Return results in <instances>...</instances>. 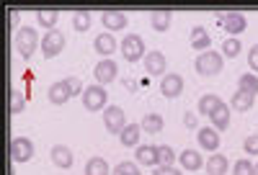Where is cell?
<instances>
[{
  "label": "cell",
  "instance_id": "cell-1",
  "mask_svg": "<svg viewBox=\"0 0 258 175\" xmlns=\"http://www.w3.org/2000/svg\"><path fill=\"white\" fill-rule=\"evenodd\" d=\"M119 52H121V57L126 59V62H140V59H145V41H142V36L140 34H126L124 39H121V44H119Z\"/></svg>",
  "mask_w": 258,
  "mask_h": 175
},
{
  "label": "cell",
  "instance_id": "cell-2",
  "mask_svg": "<svg viewBox=\"0 0 258 175\" xmlns=\"http://www.w3.org/2000/svg\"><path fill=\"white\" fill-rule=\"evenodd\" d=\"M194 70H197L202 77H212V75H217L222 72V54L220 52H204L197 57V62H194Z\"/></svg>",
  "mask_w": 258,
  "mask_h": 175
},
{
  "label": "cell",
  "instance_id": "cell-3",
  "mask_svg": "<svg viewBox=\"0 0 258 175\" xmlns=\"http://www.w3.org/2000/svg\"><path fill=\"white\" fill-rule=\"evenodd\" d=\"M36 44L41 47V41L36 39V29L24 26V29H18V31H16V52L24 57V59H29V57L36 52Z\"/></svg>",
  "mask_w": 258,
  "mask_h": 175
},
{
  "label": "cell",
  "instance_id": "cell-4",
  "mask_svg": "<svg viewBox=\"0 0 258 175\" xmlns=\"http://www.w3.org/2000/svg\"><path fill=\"white\" fill-rule=\"evenodd\" d=\"M83 106L88 108V111H103L106 103H109V93L103 91V85H91V88H85L83 91Z\"/></svg>",
  "mask_w": 258,
  "mask_h": 175
},
{
  "label": "cell",
  "instance_id": "cell-5",
  "mask_svg": "<svg viewBox=\"0 0 258 175\" xmlns=\"http://www.w3.org/2000/svg\"><path fill=\"white\" fill-rule=\"evenodd\" d=\"M103 126L109 129V134H121L126 129V114L121 111L119 106H106L103 108Z\"/></svg>",
  "mask_w": 258,
  "mask_h": 175
},
{
  "label": "cell",
  "instance_id": "cell-6",
  "mask_svg": "<svg viewBox=\"0 0 258 175\" xmlns=\"http://www.w3.org/2000/svg\"><path fill=\"white\" fill-rule=\"evenodd\" d=\"M62 49H64V34L57 29L47 31L44 39H41V54H44V59H54Z\"/></svg>",
  "mask_w": 258,
  "mask_h": 175
},
{
  "label": "cell",
  "instance_id": "cell-7",
  "mask_svg": "<svg viewBox=\"0 0 258 175\" xmlns=\"http://www.w3.org/2000/svg\"><path fill=\"white\" fill-rule=\"evenodd\" d=\"M11 157L13 162H29L34 157V142L29 137H16L11 142Z\"/></svg>",
  "mask_w": 258,
  "mask_h": 175
},
{
  "label": "cell",
  "instance_id": "cell-8",
  "mask_svg": "<svg viewBox=\"0 0 258 175\" xmlns=\"http://www.w3.org/2000/svg\"><path fill=\"white\" fill-rule=\"evenodd\" d=\"M116 75H119V67H116V62H114V59H101V62L96 64V70H93V77H96L98 85H109V82H114Z\"/></svg>",
  "mask_w": 258,
  "mask_h": 175
},
{
  "label": "cell",
  "instance_id": "cell-9",
  "mask_svg": "<svg viewBox=\"0 0 258 175\" xmlns=\"http://www.w3.org/2000/svg\"><path fill=\"white\" fill-rule=\"evenodd\" d=\"M197 142H199V147L207 149V152H217V149H220V131L214 129V126H202V129L197 131Z\"/></svg>",
  "mask_w": 258,
  "mask_h": 175
},
{
  "label": "cell",
  "instance_id": "cell-10",
  "mask_svg": "<svg viewBox=\"0 0 258 175\" xmlns=\"http://www.w3.org/2000/svg\"><path fill=\"white\" fill-rule=\"evenodd\" d=\"M220 21H222L225 31H230L232 36H238V34L245 31V26H248V18H245L243 13H238V11H227L225 16H220Z\"/></svg>",
  "mask_w": 258,
  "mask_h": 175
},
{
  "label": "cell",
  "instance_id": "cell-11",
  "mask_svg": "<svg viewBox=\"0 0 258 175\" xmlns=\"http://www.w3.org/2000/svg\"><path fill=\"white\" fill-rule=\"evenodd\" d=\"M181 91H183V77H181V75H176V72L163 75V80H160V93H163L165 98H178Z\"/></svg>",
  "mask_w": 258,
  "mask_h": 175
},
{
  "label": "cell",
  "instance_id": "cell-12",
  "mask_svg": "<svg viewBox=\"0 0 258 175\" xmlns=\"http://www.w3.org/2000/svg\"><path fill=\"white\" fill-rule=\"evenodd\" d=\"M165 67H168V59H165V54L160 49L145 54V70H147V75H163Z\"/></svg>",
  "mask_w": 258,
  "mask_h": 175
},
{
  "label": "cell",
  "instance_id": "cell-13",
  "mask_svg": "<svg viewBox=\"0 0 258 175\" xmlns=\"http://www.w3.org/2000/svg\"><path fill=\"white\" fill-rule=\"evenodd\" d=\"M47 98H49V103H54V106H64V103H68V101L73 98V93H70L68 82L59 80V82H52V85H49Z\"/></svg>",
  "mask_w": 258,
  "mask_h": 175
},
{
  "label": "cell",
  "instance_id": "cell-14",
  "mask_svg": "<svg viewBox=\"0 0 258 175\" xmlns=\"http://www.w3.org/2000/svg\"><path fill=\"white\" fill-rule=\"evenodd\" d=\"M101 24L109 29V34L111 31H121V29H126V13H121V11H103L101 13Z\"/></svg>",
  "mask_w": 258,
  "mask_h": 175
},
{
  "label": "cell",
  "instance_id": "cell-15",
  "mask_svg": "<svg viewBox=\"0 0 258 175\" xmlns=\"http://www.w3.org/2000/svg\"><path fill=\"white\" fill-rule=\"evenodd\" d=\"M49 155H52V162H54L57 167H62V170L73 167V162H75V157H73V149H70V147H64V144H54Z\"/></svg>",
  "mask_w": 258,
  "mask_h": 175
},
{
  "label": "cell",
  "instance_id": "cell-16",
  "mask_svg": "<svg viewBox=\"0 0 258 175\" xmlns=\"http://www.w3.org/2000/svg\"><path fill=\"white\" fill-rule=\"evenodd\" d=\"M93 49L101 54V57H111L114 52H116V39H114V34H98L96 36V41H93Z\"/></svg>",
  "mask_w": 258,
  "mask_h": 175
},
{
  "label": "cell",
  "instance_id": "cell-17",
  "mask_svg": "<svg viewBox=\"0 0 258 175\" xmlns=\"http://www.w3.org/2000/svg\"><path fill=\"white\" fill-rule=\"evenodd\" d=\"M204 167H207V175H227L230 160H227V155H220V152H214V155L204 162Z\"/></svg>",
  "mask_w": 258,
  "mask_h": 175
},
{
  "label": "cell",
  "instance_id": "cell-18",
  "mask_svg": "<svg viewBox=\"0 0 258 175\" xmlns=\"http://www.w3.org/2000/svg\"><path fill=\"white\" fill-rule=\"evenodd\" d=\"M135 157L140 165H150V167H158V147L155 144H140Z\"/></svg>",
  "mask_w": 258,
  "mask_h": 175
},
{
  "label": "cell",
  "instance_id": "cell-19",
  "mask_svg": "<svg viewBox=\"0 0 258 175\" xmlns=\"http://www.w3.org/2000/svg\"><path fill=\"white\" fill-rule=\"evenodd\" d=\"M191 47L197 49L199 54L209 52V47H212V39H209V34H207L202 26H194V29H191Z\"/></svg>",
  "mask_w": 258,
  "mask_h": 175
},
{
  "label": "cell",
  "instance_id": "cell-20",
  "mask_svg": "<svg viewBox=\"0 0 258 175\" xmlns=\"http://www.w3.org/2000/svg\"><path fill=\"white\" fill-rule=\"evenodd\" d=\"M57 21H59V11H54V8H41V11H36V24H39L41 29L54 31V29H57Z\"/></svg>",
  "mask_w": 258,
  "mask_h": 175
},
{
  "label": "cell",
  "instance_id": "cell-21",
  "mask_svg": "<svg viewBox=\"0 0 258 175\" xmlns=\"http://www.w3.org/2000/svg\"><path fill=\"white\" fill-rule=\"evenodd\" d=\"M178 160H181V167L188 172L202 170V152H197V149H183L178 155Z\"/></svg>",
  "mask_w": 258,
  "mask_h": 175
},
{
  "label": "cell",
  "instance_id": "cell-22",
  "mask_svg": "<svg viewBox=\"0 0 258 175\" xmlns=\"http://www.w3.org/2000/svg\"><path fill=\"white\" fill-rule=\"evenodd\" d=\"M253 101H255V96L253 93H248V91H240L238 88V93H232V101H230V106L235 108V111H250L253 108Z\"/></svg>",
  "mask_w": 258,
  "mask_h": 175
},
{
  "label": "cell",
  "instance_id": "cell-23",
  "mask_svg": "<svg viewBox=\"0 0 258 175\" xmlns=\"http://www.w3.org/2000/svg\"><path fill=\"white\" fill-rule=\"evenodd\" d=\"M170 18H173L170 11H153V13H150V26H153V31L163 34L170 26Z\"/></svg>",
  "mask_w": 258,
  "mask_h": 175
},
{
  "label": "cell",
  "instance_id": "cell-24",
  "mask_svg": "<svg viewBox=\"0 0 258 175\" xmlns=\"http://www.w3.org/2000/svg\"><path fill=\"white\" fill-rule=\"evenodd\" d=\"M140 126H142L145 134H160L163 131V116L160 114H145Z\"/></svg>",
  "mask_w": 258,
  "mask_h": 175
},
{
  "label": "cell",
  "instance_id": "cell-25",
  "mask_svg": "<svg viewBox=\"0 0 258 175\" xmlns=\"http://www.w3.org/2000/svg\"><path fill=\"white\" fill-rule=\"evenodd\" d=\"M140 124H126V129L119 134V142L124 147H140Z\"/></svg>",
  "mask_w": 258,
  "mask_h": 175
},
{
  "label": "cell",
  "instance_id": "cell-26",
  "mask_svg": "<svg viewBox=\"0 0 258 175\" xmlns=\"http://www.w3.org/2000/svg\"><path fill=\"white\" fill-rule=\"evenodd\" d=\"M220 106H222V98L207 93V96H202V98H199V114H202V116H212Z\"/></svg>",
  "mask_w": 258,
  "mask_h": 175
},
{
  "label": "cell",
  "instance_id": "cell-27",
  "mask_svg": "<svg viewBox=\"0 0 258 175\" xmlns=\"http://www.w3.org/2000/svg\"><path fill=\"white\" fill-rule=\"evenodd\" d=\"M209 119H212V126L217 129V131H225V129L230 126V106H225V103H222V106H220V108H217V111H214Z\"/></svg>",
  "mask_w": 258,
  "mask_h": 175
},
{
  "label": "cell",
  "instance_id": "cell-28",
  "mask_svg": "<svg viewBox=\"0 0 258 175\" xmlns=\"http://www.w3.org/2000/svg\"><path fill=\"white\" fill-rule=\"evenodd\" d=\"M85 175H111L109 162H106L103 157H91L88 162H85Z\"/></svg>",
  "mask_w": 258,
  "mask_h": 175
},
{
  "label": "cell",
  "instance_id": "cell-29",
  "mask_svg": "<svg viewBox=\"0 0 258 175\" xmlns=\"http://www.w3.org/2000/svg\"><path fill=\"white\" fill-rule=\"evenodd\" d=\"M91 24H93L91 11H75V16H73V26H75V31H78V34L88 31V29H91Z\"/></svg>",
  "mask_w": 258,
  "mask_h": 175
},
{
  "label": "cell",
  "instance_id": "cell-30",
  "mask_svg": "<svg viewBox=\"0 0 258 175\" xmlns=\"http://www.w3.org/2000/svg\"><path fill=\"white\" fill-rule=\"evenodd\" d=\"M240 52H243V44L235 39V36H230V39L222 41V57H230L232 59V57H238Z\"/></svg>",
  "mask_w": 258,
  "mask_h": 175
},
{
  "label": "cell",
  "instance_id": "cell-31",
  "mask_svg": "<svg viewBox=\"0 0 258 175\" xmlns=\"http://www.w3.org/2000/svg\"><path fill=\"white\" fill-rule=\"evenodd\" d=\"M178 155L173 152V147H168V144H160L158 147V165H176Z\"/></svg>",
  "mask_w": 258,
  "mask_h": 175
},
{
  "label": "cell",
  "instance_id": "cell-32",
  "mask_svg": "<svg viewBox=\"0 0 258 175\" xmlns=\"http://www.w3.org/2000/svg\"><path fill=\"white\" fill-rule=\"evenodd\" d=\"M238 88L240 91H248V93H258V77L253 75V72H245V75H240L238 77Z\"/></svg>",
  "mask_w": 258,
  "mask_h": 175
},
{
  "label": "cell",
  "instance_id": "cell-33",
  "mask_svg": "<svg viewBox=\"0 0 258 175\" xmlns=\"http://www.w3.org/2000/svg\"><path fill=\"white\" fill-rule=\"evenodd\" d=\"M24 108H26V96L18 91V88H13V93H11V114H24Z\"/></svg>",
  "mask_w": 258,
  "mask_h": 175
},
{
  "label": "cell",
  "instance_id": "cell-34",
  "mask_svg": "<svg viewBox=\"0 0 258 175\" xmlns=\"http://www.w3.org/2000/svg\"><path fill=\"white\" fill-rule=\"evenodd\" d=\"M232 175H255V162L250 160H238L232 165Z\"/></svg>",
  "mask_w": 258,
  "mask_h": 175
},
{
  "label": "cell",
  "instance_id": "cell-35",
  "mask_svg": "<svg viewBox=\"0 0 258 175\" xmlns=\"http://www.w3.org/2000/svg\"><path fill=\"white\" fill-rule=\"evenodd\" d=\"M111 175H140V167H137V162H129L126 160V162H119Z\"/></svg>",
  "mask_w": 258,
  "mask_h": 175
},
{
  "label": "cell",
  "instance_id": "cell-36",
  "mask_svg": "<svg viewBox=\"0 0 258 175\" xmlns=\"http://www.w3.org/2000/svg\"><path fill=\"white\" fill-rule=\"evenodd\" d=\"M243 149H245V155H258V134H248L243 142Z\"/></svg>",
  "mask_w": 258,
  "mask_h": 175
},
{
  "label": "cell",
  "instance_id": "cell-37",
  "mask_svg": "<svg viewBox=\"0 0 258 175\" xmlns=\"http://www.w3.org/2000/svg\"><path fill=\"white\" fill-rule=\"evenodd\" d=\"M64 82H68V88H70V93H73V98H75L78 93L83 96V91H85V88H83L80 77H75V75H73V77H64Z\"/></svg>",
  "mask_w": 258,
  "mask_h": 175
},
{
  "label": "cell",
  "instance_id": "cell-38",
  "mask_svg": "<svg viewBox=\"0 0 258 175\" xmlns=\"http://www.w3.org/2000/svg\"><path fill=\"white\" fill-rule=\"evenodd\" d=\"M153 175H181V170L176 165H158L153 167Z\"/></svg>",
  "mask_w": 258,
  "mask_h": 175
},
{
  "label": "cell",
  "instance_id": "cell-39",
  "mask_svg": "<svg viewBox=\"0 0 258 175\" xmlns=\"http://www.w3.org/2000/svg\"><path fill=\"white\" fill-rule=\"evenodd\" d=\"M248 67H250L253 72H258V44H253L250 52H248Z\"/></svg>",
  "mask_w": 258,
  "mask_h": 175
},
{
  "label": "cell",
  "instance_id": "cell-40",
  "mask_svg": "<svg viewBox=\"0 0 258 175\" xmlns=\"http://www.w3.org/2000/svg\"><path fill=\"white\" fill-rule=\"evenodd\" d=\"M183 124H186L188 129H197V114H186V116H183Z\"/></svg>",
  "mask_w": 258,
  "mask_h": 175
},
{
  "label": "cell",
  "instance_id": "cell-41",
  "mask_svg": "<svg viewBox=\"0 0 258 175\" xmlns=\"http://www.w3.org/2000/svg\"><path fill=\"white\" fill-rule=\"evenodd\" d=\"M16 21H18V13H16V11H11V26H16Z\"/></svg>",
  "mask_w": 258,
  "mask_h": 175
},
{
  "label": "cell",
  "instance_id": "cell-42",
  "mask_svg": "<svg viewBox=\"0 0 258 175\" xmlns=\"http://www.w3.org/2000/svg\"><path fill=\"white\" fill-rule=\"evenodd\" d=\"M255 175H258V162H255Z\"/></svg>",
  "mask_w": 258,
  "mask_h": 175
}]
</instances>
